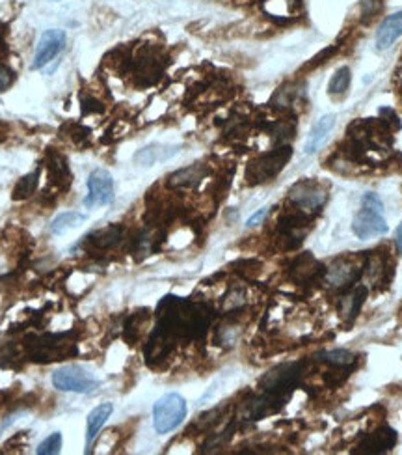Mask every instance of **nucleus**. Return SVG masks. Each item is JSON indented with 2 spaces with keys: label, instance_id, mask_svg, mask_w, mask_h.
<instances>
[{
  "label": "nucleus",
  "instance_id": "1",
  "mask_svg": "<svg viewBox=\"0 0 402 455\" xmlns=\"http://www.w3.org/2000/svg\"><path fill=\"white\" fill-rule=\"evenodd\" d=\"M352 232L359 239H371L388 232V222L383 219V203L378 194L367 192L361 198V209L352 221Z\"/></svg>",
  "mask_w": 402,
  "mask_h": 455
},
{
  "label": "nucleus",
  "instance_id": "2",
  "mask_svg": "<svg viewBox=\"0 0 402 455\" xmlns=\"http://www.w3.org/2000/svg\"><path fill=\"white\" fill-rule=\"evenodd\" d=\"M290 155H293L290 145H279L276 150L263 153V155H259L257 159H253L250 165H248V170H246L248 183L259 185L274 179V177L285 168V165L289 163Z\"/></svg>",
  "mask_w": 402,
  "mask_h": 455
},
{
  "label": "nucleus",
  "instance_id": "3",
  "mask_svg": "<svg viewBox=\"0 0 402 455\" xmlns=\"http://www.w3.org/2000/svg\"><path fill=\"white\" fill-rule=\"evenodd\" d=\"M187 418V401L179 394H166L153 407V425L157 433H170Z\"/></svg>",
  "mask_w": 402,
  "mask_h": 455
},
{
  "label": "nucleus",
  "instance_id": "4",
  "mask_svg": "<svg viewBox=\"0 0 402 455\" xmlns=\"http://www.w3.org/2000/svg\"><path fill=\"white\" fill-rule=\"evenodd\" d=\"M65 336H38V338H28L26 349L34 362H52L65 361L67 356L76 353L75 343L63 341Z\"/></svg>",
  "mask_w": 402,
  "mask_h": 455
},
{
  "label": "nucleus",
  "instance_id": "5",
  "mask_svg": "<svg viewBox=\"0 0 402 455\" xmlns=\"http://www.w3.org/2000/svg\"><path fill=\"white\" fill-rule=\"evenodd\" d=\"M52 385L62 392L89 394L99 386V381L81 366H65L52 373Z\"/></svg>",
  "mask_w": 402,
  "mask_h": 455
},
{
  "label": "nucleus",
  "instance_id": "6",
  "mask_svg": "<svg viewBox=\"0 0 402 455\" xmlns=\"http://www.w3.org/2000/svg\"><path fill=\"white\" fill-rule=\"evenodd\" d=\"M114 200V179L107 170L97 168L88 177V196L84 198L86 208L107 205Z\"/></svg>",
  "mask_w": 402,
  "mask_h": 455
},
{
  "label": "nucleus",
  "instance_id": "7",
  "mask_svg": "<svg viewBox=\"0 0 402 455\" xmlns=\"http://www.w3.org/2000/svg\"><path fill=\"white\" fill-rule=\"evenodd\" d=\"M289 200L296 208L315 211L321 209L328 200V192L317 181H300L289 190Z\"/></svg>",
  "mask_w": 402,
  "mask_h": 455
},
{
  "label": "nucleus",
  "instance_id": "8",
  "mask_svg": "<svg viewBox=\"0 0 402 455\" xmlns=\"http://www.w3.org/2000/svg\"><path fill=\"white\" fill-rule=\"evenodd\" d=\"M63 47H65V32L56 30V28H50V30L43 32L38 43V49H36V57H34L32 68L39 70V68L47 65L50 60H54L63 51Z\"/></svg>",
  "mask_w": 402,
  "mask_h": 455
},
{
  "label": "nucleus",
  "instance_id": "9",
  "mask_svg": "<svg viewBox=\"0 0 402 455\" xmlns=\"http://www.w3.org/2000/svg\"><path fill=\"white\" fill-rule=\"evenodd\" d=\"M396 444V433L390 427H382L369 433L359 444V454H385Z\"/></svg>",
  "mask_w": 402,
  "mask_h": 455
},
{
  "label": "nucleus",
  "instance_id": "10",
  "mask_svg": "<svg viewBox=\"0 0 402 455\" xmlns=\"http://www.w3.org/2000/svg\"><path fill=\"white\" fill-rule=\"evenodd\" d=\"M402 36V12L385 17L377 32V49L385 51Z\"/></svg>",
  "mask_w": 402,
  "mask_h": 455
},
{
  "label": "nucleus",
  "instance_id": "11",
  "mask_svg": "<svg viewBox=\"0 0 402 455\" xmlns=\"http://www.w3.org/2000/svg\"><path fill=\"white\" fill-rule=\"evenodd\" d=\"M335 127V114H324L321 116L317 123L311 127V131H309V136L306 140V145H304V152L306 155H311L315 153L322 144H324V140L328 139V134L332 133V129Z\"/></svg>",
  "mask_w": 402,
  "mask_h": 455
},
{
  "label": "nucleus",
  "instance_id": "12",
  "mask_svg": "<svg viewBox=\"0 0 402 455\" xmlns=\"http://www.w3.org/2000/svg\"><path fill=\"white\" fill-rule=\"evenodd\" d=\"M49 177L60 190L70 189V185L73 183V174L67 165V159L60 153H49Z\"/></svg>",
  "mask_w": 402,
  "mask_h": 455
},
{
  "label": "nucleus",
  "instance_id": "13",
  "mask_svg": "<svg viewBox=\"0 0 402 455\" xmlns=\"http://www.w3.org/2000/svg\"><path fill=\"white\" fill-rule=\"evenodd\" d=\"M120 226H107L103 230H97L94 234H89L88 237H84V248H94V250H107V248L114 247L118 241L121 239Z\"/></svg>",
  "mask_w": 402,
  "mask_h": 455
},
{
  "label": "nucleus",
  "instance_id": "14",
  "mask_svg": "<svg viewBox=\"0 0 402 455\" xmlns=\"http://www.w3.org/2000/svg\"><path fill=\"white\" fill-rule=\"evenodd\" d=\"M114 412L112 403H100L99 407H95L94 411L88 414V422H86V448L92 446L95 441V436L99 435V431L103 425L107 424V420Z\"/></svg>",
  "mask_w": 402,
  "mask_h": 455
},
{
  "label": "nucleus",
  "instance_id": "15",
  "mask_svg": "<svg viewBox=\"0 0 402 455\" xmlns=\"http://www.w3.org/2000/svg\"><path fill=\"white\" fill-rule=\"evenodd\" d=\"M205 176H207V166L192 165L173 172L168 179V185L170 187H195Z\"/></svg>",
  "mask_w": 402,
  "mask_h": 455
},
{
  "label": "nucleus",
  "instance_id": "16",
  "mask_svg": "<svg viewBox=\"0 0 402 455\" xmlns=\"http://www.w3.org/2000/svg\"><path fill=\"white\" fill-rule=\"evenodd\" d=\"M365 297H367V287L365 285L358 287L350 295L343 297V301H341V314H343V317L345 319H354V317L358 316L361 306H363Z\"/></svg>",
  "mask_w": 402,
  "mask_h": 455
},
{
  "label": "nucleus",
  "instance_id": "17",
  "mask_svg": "<svg viewBox=\"0 0 402 455\" xmlns=\"http://www.w3.org/2000/svg\"><path fill=\"white\" fill-rule=\"evenodd\" d=\"M86 221V216L81 215V213H75V211H70V213H62L60 216H56L52 224H50V232L52 234H65L67 230H73V228H78L82 222Z\"/></svg>",
  "mask_w": 402,
  "mask_h": 455
},
{
  "label": "nucleus",
  "instance_id": "18",
  "mask_svg": "<svg viewBox=\"0 0 402 455\" xmlns=\"http://www.w3.org/2000/svg\"><path fill=\"white\" fill-rule=\"evenodd\" d=\"M176 152L177 150H170V152H166L164 148H158V145H149V148L140 150V152L136 153L134 161L142 166H151V165H155L157 161H160V159L170 157V155H173Z\"/></svg>",
  "mask_w": 402,
  "mask_h": 455
},
{
  "label": "nucleus",
  "instance_id": "19",
  "mask_svg": "<svg viewBox=\"0 0 402 455\" xmlns=\"http://www.w3.org/2000/svg\"><path fill=\"white\" fill-rule=\"evenodd\" d=\"M317 274V261H315L309 254H304L302 258L296 259L295 267H293V276L298 282H306V280L313 279Z\"/></svg>",
  "mask_w": 402,
  "mask_h": 455
},
{
  "label": "nucleus",
  "instance_id": "20",
  "mask_svg": "<svg viewBox=\"0 0 402 455\" xmlns=\"http://www.w3.org/2000/svg\"><path fill=\"white\" fill-rule=\"evenodd\" d=\"M38 177H39L38 170L32 172L28 176L21 177L19 181H17V185H15V189H13V194H12L13 200H25V198H28L30 194H34V190L38 189Z\"/></svg>",
  "mask_w": 402,
  "mask_h": 455
},
{
  "label": "nucleus",
  "instance_id": "21",
  "mask_svg": "<svg viewBox=\"0 0 402 455\" xmlns=\"http://www.w3.org/2000/svg\"><path fill=\"white\" fill-rule=\"evenodd\" d=\"M348 86H350V70L348 68H339L333 73L330 83H328V92L332 95H341L345 94Z\"/></svg>",
  "mask_w": 402,
  "mask_h": 455
},
{
  "label": "nucleus",
  "instance_id": "22",
  "mask_svg": "<svg viewBox=\"0 0 402 455\" xmlns=\"http://www.w3.org/2000/svg\"><path fill=\"white\" fill-rule=\"evenodd\" d=\"M321 358L332 366H350L356 361V356L346 351V349H332V351H324L321 353Z\"/></svg>",
  "mask_w": 402,
  "mask_h": 455
},
{
  "label": "nucleus",
  "instance_id": "23",
  "mask_svg": "<svg viewBox=\"0 0 402 455\" xmlns=\"http://www.w3.org/2000/svg\"><path fill=\"white\" fill-rule=\"evenodd\" d=\"M60 448H62V433L54 431L52 435L47 436L43 443L39 444L36 452H38L39 455H54L60 452Z\"/></svg>",
  "mask_w": 402,
  "mask_h": 455
},
{
  "label": "nucleus",
  "instance_id": "24",
  "mask_svg": "<svg viewBox=\"0 0 402 455\" xmlns=\"http://www.w3.org/2000/svg\"><path fill=\"white\" fill-rule=\"evenodd\" d=\"M382 8V0H361V15L365 21L372 19Z\"/></svg>",
  "mask_w": 402,
  "mask_h": 455
},
{
  "label": "nucleus",
  "instance_id": "25",
  "mask_svg": "<svg viewBox=\"0 0 402 455\" xmlns=\"http://www.w3.org/2000/svg\"><path fill=\"white\" fill-rule=\"evenodd\" d=\"M333 52H335V47H328V49H324V51H321L317 57L311 58V62L308 63V68L311 70V68H317V65H321V63H324L328 60V58L332 57Z\"/></svg>",
  "mask_w": 402,
  "mask_h": 455
},
{
  "label": "nucleus",
  "instance_id": "26",
  "mask_svg": "<svg viewBox=\"0 0 402 455\" xmlns=\"http://www.w3.org/2000/svg\"><path fill=\"white\" fill-rule=\"evenodd\" d=\"M13 83V71L0 63V90H6Z\"/></svg>",
  "mask_w": 402,
  "mask_h": 455
},
{
  "label": "nucleus",
  "instance_id": "27",
  "mask_svg": "<svg viewBox=\"0 0 402 455\" xmlns=\"http://www.w3.org/2000/svg\"><path fill=\"white\" fill-rule=\"evenodd\" d=\"M82 110L86 114L89 112H100L103 110V107H100V103L97 101V99H89V97H86V99H82Z\"/></svg>",
  "mask_w": 402,
  "mask_h": 455
},
{
  "label": "nucleus",
  "instance_id": "28",
  "mask_svg": "<svg viewBox=\"0 0 402 455\" xmlns=\"http://www.w3.org/2000/svg\"><path fill=\"white\" fill-rule=\"evenodd\" d=\"M264 216H266V209H261V211H257V213H255V215L251 216L250 221H248V226H257L259 222L263 221Z\"/></svg>",
  "mask_w": 402,
  "mask_h": 455
},
{
  "label": "nucleus",
  "instance_id": "29",
  "mask_svg": "<svg viewBox=\"0 0 402 455\" xmlns=\"http://www.w3.org/2000/svg\"><path fill=\"white\" fill-rule=\"evenodd\" d=\"M395 243H396V248H399V252L402 254V222H401V224H399V228H396Z\"/></svg>",
  "mask_w": 402,
  "mask_h": 455
}]
</instances>
